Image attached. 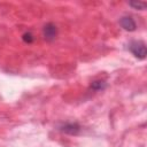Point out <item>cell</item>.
<instances>
[{"instance_id": "1", "label": "cell", "mask_w": 147, "mask_h": 147, "mask_svg": "<svg viewBox=\"0 0 147 147\" xmlns=\"http://www.w3.org/2000/svg\"><path fill=\"white\" fill-rule=\"evenodd\" d=\"M131 53L139 60H144L146 57V54H147V51H146V45L144 41H140V40H134L130 44L129 46Z\"/></svg>"}, {"instance_id": "2", "label": "cell", "mask_w": 147, "mask_h": 147, "mask_svg": "<svg viewBox=\"0 0 147 147\" xmlns=\"http://www.w3.org/2000/svg\"><path fill=\"white\" fill-rule=\"evenodd\" d=\"M42 33L46 40H54L57 36V28L53 23H47L42 29Z\"/></svg>"}, {"instance_id": "3", "label": "cell", "mask_w": 147, "mask_h": 147, "mask_svg": "<svg viewBox=\"0 0 147 147\" xmlns=\"http://www.w3.org/2000/svg\"><path fill=\"white\" fill-rule=\"evenodd\" d=\"M60 130L67 134H78L79 131H80V125L78 123H72V122H69V123H64L63 125L60 126Z\"/></svg>"}, {"instance_id": "4", "label": "cell", "mask_w": 147, "mask_h": 147, "mask_svg": "<svg viewBox=\"0 0 147 147\" xmlns=\"http://www.w3.org/2000/svg\"><path fill=\"white\" fill-rule=\"evenodd\" d=\"M119 24L121 26L126 30V31H134L137 29V24L134 22V20L131 17V16H123L121 20H119Z\"/></svg>"}, {"instance_id": "5", "label": "cell", "mask_w": 147, "mask_h": 147, "mask_svg": "<svg viewBox=\"0 0 147 147\" xmlns=\"http://www.w3.org/2000/svg\"><path fill=\"white\" fill-rule=\"evenodd\" d=\"M107 86V84L103 82V80H94L92 84H91V88L94 90V91H101V90H105Z\"/></svg>"}, {"instance_id": "6", "label": "cell", "mask_w": 147, "mask_h": 147, "mask_svg": "<svg viewBox=\"0 0 147 147\" xmlns=\"http://www.w3.org/2000/svg\"><path fill=\"white\" fill-rule=\"evenodd\" d=\"M129 5L131 7H133L134 9H139V10H144L146 8V6H147L146 2H130Z\"/></svg>"}, {"instance_id": "7", "label": "cell", "mask_w": 147, "mask_h": 147, "mask_svg": "<svg viewBox=\"0 0 147 147\" xmlns=\"http://www.w3.org/2000/svg\"><path fill=\"white\" fill-rule=\"evenodd\" d=\"M22 38H23V40H24L25 42H28V44H31V42H33V40H34L33 36H32L30 32H25Z\"/></svg>"}]
</instances>
